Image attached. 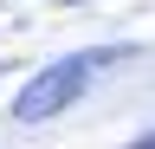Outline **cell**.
I'll use <instances>...</instances> for the list:
<instances>
[{"label":"cell","mask_w":155,"mask_h":149,"mask_svg":"<svg viewBox=\"0 0 155 149\" xmlns=\"http://www.w3.org/2000/svg\"><path fill=\"white\" fill-rule=\"evenodd\" d=\"M104 65V52H78V59H58V65H45L39 78L19 91V104H13V117H26V123H45V117H58L78 91L91 84V71Z\"/></svg>","instance_id":"6da1fadb"},{"label":"cell","mask_w":155,"mask_h":149,"mask_svg":"<svg viewBox=\"0 0 155 149\" xmlns=\"http://www.w3.org/2000/svg\"><path fill=\"white\" fill-rule=\"evenodd\" d=\"M142 149H155V130H149V136H142Z\"/></svg>","instance_id":"7a4b0ae2"}]
</instances>
